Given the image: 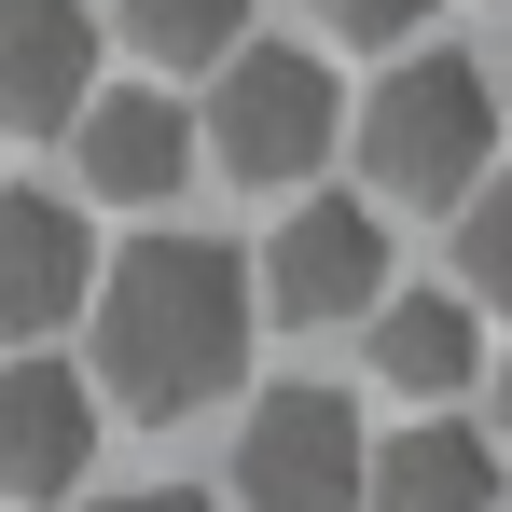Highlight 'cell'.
Returning a JSON list of instances; mask_svg holds the SVG:
<instances>
[{
	"label": "cell",
	"mask_w": 512,
	"mask_h": 512,
	"mask_svg": "<svg viewBox=\"0 0 512 512\" xmlns=\"http://www.w3.org/2000/svg\"><path fill=\"white\" fill-rule=\"evenodd\" d=\"M97 388L125 402V416H194V402H222L236 388V360H250V277L222 236H139L125 263H97Z\"/></svg>",
	"instance_id": "cell-1"
},
{
	"label": "cell",
	"mask_w": 512,
	"mask_h": 512,
	"mask_svg": "<svg viewBox=\"0 0 512 512\" xmlns=\"http://www.w3.org/2000/svg\"><path fill=\"white\" fill-rule=\"evenodd\" d=\"M360 167L388 180L402 208H457L471 180L499 167V84L471 56H402L374 111H360Z\"/></svg>",
	"instance_id": "cell-2"
},
{
	"label": "cell",
	"mask_w": 512,
	"mask_h": 512,
	"mask_svg": "<svg viewBox=\"0 0 512 512\" xmlns=\"http://www.w3.org/2000/svg\"><path fill=\"white\" fill-rule=\"evenodd\" d=\"M346 97L319 56H291V42H236L222 56V84H208V111H194V153H222L236 180H305L319 153H333Z\"/></svg>",
	"instance_id": "cell-3"
},
{
	"label": "cell",
	"mask_w": 512,
	"mask_h": 512,
	"mask_svg": "<svg viewBox=\"0 0 512 512\" xmlns=\"http://www.w3.org/2000/svg\"><path fill=\"white\" fill-rule=\"evenodd\" d=\"M360 416L346 388H263L250 429H236V499L250 512H346L360 499Z\"/></svg>",
	"instance_id": "cell-4"
},
{
	"label": "cell",
	"mask_w": 512,
	"mask_h": 512,
	"mask_svg": "<svg viewBox=\"0 0 512 512\" xmlns=\"http://www.w3.org/2000/svg\"><path fill=\"white\" fill-rule=\"evenodd\" d=\"M277 319H346V305H388V222L374 208H346V194H305L291 222H277V250H263V291Z\"/></svg>",
	"instance_id": "cell-5"
},
{
	"label": "cell",
	"mask_w": 512,
	"mask_h": 512,
	"mask_svg": "<svg viewBox=\"0 0 512 512\" xmlns=\"http://www.w3.org/2000/svg\"><path fill=\"white\" fill-rule=\"evenodd\" d=\"M97 471V388L70 360H0V499H70Z\"/></svg>",
	"instance_id": "cell-6"
},
{
	"label": "cell",
	"mask_w": 512,
	"mask_h": 512,
	"mask_svg": "<svg viewBox=\"0 0 512 512\" xmlns=\"http://www.w3.org/2000/svg\"><path fill=\"white\" fill-rule=\"evenodd\" d=\"M97 305V236L70 194H0V333L42 346L56 319Z\"/></svg>",
	"instance_id": "cell-7"
},
{
	"label": "cell",
	"mask_w": 512,
	"mask_h": 512,
	"mask_svg": "<svg viewBox=\"0 0 512 512\" xmlns=\"http://www.w3.org/2000/svg\"><path fill=\"white\" fill-rule=\"evenodd\" d=\"M97 97V14L84 0H0V125L42 139Z\"/></svg>",
	"instance_id": "cell-8"
},
{
	"label": "cell",
	"mask_w": 512,
	"mask_h": 512,
	"mask_svg": "<svg viewBox=\"0 0 512 512\" xmlns=\"http://www.w3.org/2000/svg\"><path fill=\"white\" fill-rule=\"evenodd\" d=\"M70 153H84L97 194L153 208V194H180V180H194V111H180V97H153V84L84 97V111H70Z\"/></svg>",
	"instance_id": "cell-9"
},
{
	"label": "cell",
	"mask_w": 512,
	"mask_h": 512,
	"mask_svg": "<svg viewBox=\"0 0 512 512\" xmlns=\"http://www.w3.org/2000/svg\"><path fill=\"white\" fill-rule=\"evenodd\" d=\"M360 512H499V443L457 416H416L360 457Z\"/></svg>",
	"instance_id": "cell-10"
},
{
	"label": "cell",
	"mask_w": 512,
	"mask_h": 512,
	"mask_svg": "<svg viewBox=\"0 0 512 512\" xmlns=\"http://www.w3.org/2000/svg\"><path fill=\"white\" fill-rule=\"evenodd\" d=\"M471 360H485V305L471 291H388L374 305V388L443 402V388H471Z\"/></svg>",
	"instance_id": "cell-11"
},
{
	"label": "cell",
	"mask_w": 512,
	"mask_h": 512,
	"mask_svg": "<svg viewBox=\"0 0 512 512\" xmlns=\"http://www.w3.org/2000/svg\"><path fill=\"white\" fill-rule=\"evenodd\" d=\"M125 42L167 56V70H222L250 42V0H125Z\"/></svg>",
	"instance_id": "cell-12"
},
{
	"label": "cell",
	"mask_w": 512,
	"mask_h": 512,
	"mask_svg": "<svg viewBox=\"0 0 512 512\" xmlns=\"http://www.w3.org/2000/svg\"><path fill=\"white\" fill-rule=\"evenodd\" d=\"M457 277H471V305H499L512 319V167L471 180V222H457Z\"/></svg>",
	"instance_id": "cell-13"
},
{
	"label": "cell",
	"mask_w": 512,
	"mask_h": 512,
	"mask_svg": "<svg viewBox=\"0 0 512 512\" xmlns=\"http://www.w3.org/2000/svg\"><path fill=\"white\" fill-rule=\"evenodd\" d=\"M319 28H346V42H416L429 0H319Z\"/></svg>",
	"instance_id": "cell-14"
},
{
	"label": "cell",
	"mask_w": 512,
	"mask_h": 512,
	"mask_svg": "<svg viewBox=\"0 0 512 512\" xmlns=\"http://www.w3.org/2000/svg\"><path fill=\"white\" fill-rule=\"evenodd\" d=\"M97 512H222L208 485H139V499H97Z\"/></svg>",
	"instance_id": "cell-15"
},
{
	"label": "cell",
	"mask_w": 512,
	"mask_h": 512,
	"mask_svg": "<svg viewBox=\"0 0 512 512\" xmlns=\"http://www.w3.org/2000/svg\"><path fill=\"white\" fill-rule=\"evenodd\" d=\"M499 429H512V374H499Z\"/></svg>",
	"instance_id": "cell-16"
}]
</instances>
